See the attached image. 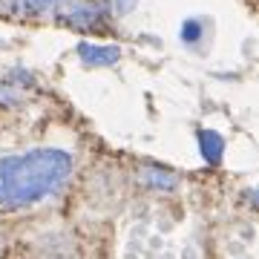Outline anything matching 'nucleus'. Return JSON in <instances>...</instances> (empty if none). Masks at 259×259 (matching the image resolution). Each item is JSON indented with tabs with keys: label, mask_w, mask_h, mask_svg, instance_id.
Wrapping results in <instances>:
<instances>
[{
	"label": "nucleus",
	"mask_w": 259,
	"mask_h": 259,
	"mask_svg": "<svg viewBox=\"0 0 259 259\" xmlns=\"http://www.w3.org/2000/svg\"><path fill=\"white\" fill-rule=\"evenodd\" d=\"M199 147H202L204 161L216 164V161L222 158V153H225V141H222L219 133H213V130H202V133H199Z\"/></svg>",
	"instance_id": "3"
},
{
	"label": "nucleus",
	"mask_w": 259,
	"mask_h": 259,
	"mask_svg": "<svg viewBox=\"0 0 259 259\" xmlns=\"http://www.w3.org/2000/svg\"><path fill=\"white\" fill-rule=\"evenodd\" d=\"M95 18H98L95 12H72V15H66L64 20H75L78 26H83V20H95Z\"/></svg>",
	"instance_id": "7"
},
{
	"label": "nucleus",
	"mask_w": 259,
	"mask_h": 259,
	"mask_svg": "<svg viewBox=\"0 0 259 259\" xmlns=\"http://www.w3.org/2000/svg\"><path fill=\"white\" fill-rule=\"evenodd\" d=\"M72 173V158L64 150H32L0 161V207H29L64 187Z\"/></svg>",
	"instance_id": "1"
},
{
	"label": "nucleus",
	"mask_w": 259,
	"mask_h": 259,
	"mask_svg": "<svg viewBox=\"0 0 259 259\" xmlns=\"http://www.w3.org/2000/svg\"><path fill=\"white\" fill-rule=\"evenodd\" d=\"M204 35H207V23L199 18H187L182 23V40L187 47H202L204 44Z\"/></svg>",
	"instance_id": "4"
},
{
	"label": "nucleus",
	"mask_w": 259,
	"mask_h": 259,
	"mask_svg": "<svg viewBox=\"0 0 259 259\" xmlns=\"http://www.w3.org/2000/svg\"><path fill=\"white\" fill-rule=\"evenodd\" d=\"M107 6H110L115 15H127V12L136 6V0H107Z\"/></svg>",
	"instance_id": "6"
},
{
	"label": "nucleus",
	"mask_w": 259,
	"mask_h": 259,
	"mask_svg": "<svg viewBox=\"0 0 259 259\" xmlns=\"http://www.w3.org/2000/svg\"><path fill=\"white\" fill-rule=\"evenodd\" d=\"M78 55H81L83 64L90 66H112L121 61V49L110 47V44H78Z\"/></svg>",
	"instance_id": "2"
},
{
	"label": "nucleus",
	"mask_w": 259,
	"mask_h": 259,
	"mask_svg": "<svg viewBox=\"0 0 259 259\" xmlns=\"http://www.w3.org/2000/svg\"><path fill=\"white\" fill-rule=\"evenodd\" d=\"M144 182H150L153 187H161V190L176 185V179L170 176V173H161V170H144Z\"/></svg>",
	"instance_id": "5"
}]
</instances>
